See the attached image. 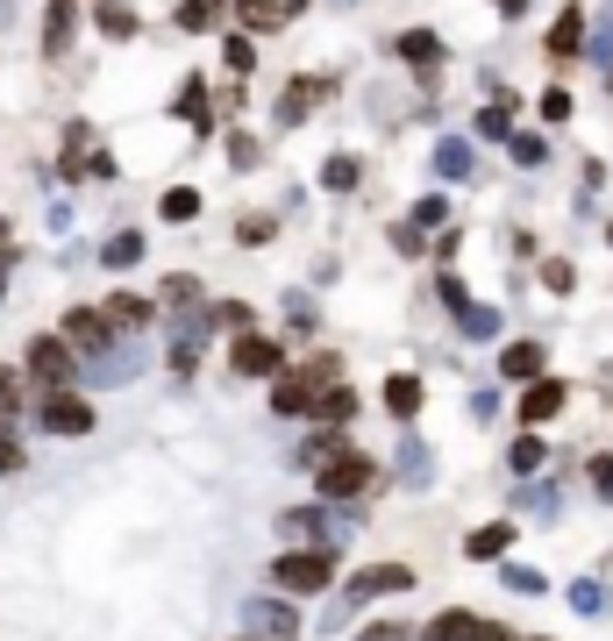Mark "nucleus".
<instances>
[{
    "label": "nucleus",
    "instance_id": "nucleus-1",
    "mask_svg": "<svg viewBox=\"0 0 613 641\" xmlns=\"http://www.w3.org/2000/svg\"><path fill=\"white\" fill-rule=\"evenodd\" d=\"M371 485H379V464H371L364 449H350V456H336V464L314 470V492L321 499H357V492H371Z\"/></svg>",
    "mask_w": 613,
    "mask_h": 641
},
{
    "label": "nucleus",
    "instance_id": "nucleus-2",
    "mask_svg": "<svg viewBox=\"0 0 613 641\" xmlns=\"http://www.w3.org/2000/svg\"><path fill=\"white\" fill-rule=\"evenodd\" d=\"M336 385V363H300V371H286L278 378V392H272V406L278 414H314V400H321V392Z\"/></svg>",
    "mask_w": 613,
    "mask_h": 641
},
{
    "label": "nucleus",
    "instance_id": "nucleus-3",
    "mask_svg": "<svg viewBox=\"0 0 613 641\" xmlns=\"http://www.w3.org/2000/svg\"><path fill=\"white\" fill-rule=\"evenodd\" d=\"M29 378H36L43 392L79 385V363H72V343H65V335H36V343H29Z\"/></svg>",
    "mask_w": 613,
    "mask_h": 641
},
{
    "label": "nucleus",
    "instance_id": "nucleus-4",
    "mask_svg": "<svg viewBox=\"0 0 613 641\" xmlns=\"http://www.w3.org/2000/svg\"><path fill=\"white\" fill-rule=\"evenodd\" d=\"M272 577L286 591H328V577H336V556L328 548H293V556L272 563Z\"/></svg>",
    "mask_w": 613,
    "mask_h": 641
},
{
    "label": "nucleus",
    "instance_id": "nucleus-5",
    "mask_svg": "<svg viewBox=\"0 0 613 641\" xmlns=\"http://www.w3.org/2000/svg\"><path fill=\"white\" fill-rule=\"evenodd\" d=\"M114 335H122V328L108 320V307H72V314H65V343L79 349V357H108Z\"/></svg>",
    "mask_w": 613,
    "mask_h": 641
},
{
    "label": "nucleus",
    "instance_id": "nucleus-6",
    "mask_svg": "<svg viewBox=\"0 0 613 641\" xmlns=\"http://www.w3.org/2000/svg\"><path fill=\"white\" fill-rule=\"evenodd\" d=\"M407 585H414L407 563H371V571H357V577H350V606L385 599V591H407Z\"/></svg>",
    "mask_w": 613,
    "mask_h": 641
},
{
    "label": "nucleus",
    "instance_id": "nucleus-7",
    "mask_svg": "<svg viewBox=\"0 0 613 641\" xmlns=\"http://www.w3.org/2000/svg\"><path fill=\"white\" fill-rule=\"evenodd\" d=\"M585 51H592V43H585V8L571 0V8L549 22V57H557V65H571V57H585Z\"/></svg>",
    "mask_w": 613,
    "mask_h": 641
},
{
    "label": "nucleus",
    "instance_id": "nucleus-8",
    "mask_svg": "<svg viewBox=\"0 0 613 641\" xmlns=\"http://www.w3.org/2000/svg\"><path fill=\"white\" fill-rule=\"evenodd\" d=\"M422 641H506V628H492V620H478V613H436Z\"/></svg>",
    "mask_w": 613,
    "mask_h": 641
},
{
    "label": "nucleus",
    "instance_id": "nucleus-9",
    "mask_svg": "<svg viewBox=\"0 0 613 641\" xmlns=\"http://www.w3.org/2000/svg\"><path fill=\"white\" fill-rule=\"evenodd\" d=\"M43 427H51V435H86V427H94V406H86L79 392H51V400H43Z\"/></svg>",
    "mask_w": 613,
    "mask_h": 641
},
{
    "label": "nucleus",
    "instance_id": "nucleus-10",
    "mask_svg": "<svg viewBox=\"0 0 613 641\" xmlns=\"http://www.w3.org/2000/svg\"><path fill=\"white\" fill-rule=\"evenodd\" d=\"M229 363H236L243 378H272V371H278V343H272V335H236Z\"/></svg>",
    "mask_w": 613,
    "mask_h": 641
},
{
    "label": "nucleus",
    "instance_id": "nucleus-11",
    "mask_svg": "<svg viewBox=\"0 0 613 641\" xmlns=\"http://www.w3.org/2000/svg\"><path fill=\"white\" fill-rule=\"evenodd\" d=\"M72 22H79V0H51V8H43V57L72 51Z\"/></svg>",
    "mask_w": 613,
    "mask_h": 641
},
{
    "label": "nucleus",
    "instance_id": "nucleus-12",
    "mask_svg": "<svg viewBox=\"0 0 613 641\" xmlns=\"http://www.w3.org/2000/svg\"><path fill=\"white\" fill-rule=\"evenodd\" d=\"M321 94H328V79H293L286 94H278V121H286V129H293V121H307L314 107H321Z\"/></svg>",
    "mask_w": 613,
    "mask_h": 641
},
{
    "label": "nucleus",
    "instance_id": "nucleus-13",
    "mask_svg": "<svg viewBox=\"0 0 613 641\" xmlns=\"http://www.w3.org/2000/svg\"><path fill=\"white\" fill-rule=\"evenodd\" d=\"M94 29H100L108 43H129L143 22H136V8H129V0H94Z\"/></svg>",
    "mask_w": 613,
    "mask_h": 641
},
{
    "label": "nucleus",
    "instance_id": "nucleus-14",
    "mask_svg": "<svg viewBox=\"0 0 613 641\" xmlns=\"http://www.w3.org/2000/svg\"><path fill=\"white\" fill-rule=\"evenodd\" d=\"M393 51L407 57V65H442V36H436V29H399Z\"/></svg>",
    "mask_w": 613,
    "mask_h": 641
},
{
    "label": "nucleus",
    "instance_id": "nucleus-15",
    "mask_svg": "<svg viewBox=\"0 0 613 641\" xmlns=\"http://www.w3.org/2000/svg\"><path fill=\"white\" fill-rule=\"evenodd\" d=\"M172 115H178V121H193V135H200V129H215V107H207V86H200V79H186V86H178V100H172Z\"/></svg>",
    "mask_w": 613,
    "mask_h": 641
},
{
    "label": "nucleus",
    "instance_id": "nucleus-16",
    "mask_svg": "<svg viewBox=\"0 0 613 641\" xmlns=\"http://www.w3.org/2000/svg\"><path fill=\"white\" fill-rule=\"evenodd\" d=\"M250 628H258L264 641H286L293 628H300V620H293V606H278V599H258V606H250Z\"/></svg>",
    "mask_w": 613,
    "mask_h": 641
},
{
    "label": "nucleus",
    "instance_id": "nucleus-17",
    "mask_svg": "<svg viewBox=\"0 0 613 641\" xmlns=\"http://www.w3.org/2000/svg\"><path fill=\"white\" fill-rule=\"evenodd\" d=\"M108 320H114V328H151L157 307H151V300H136V293H114L108 300Z\"/></svg>",
    "mask_w": 613,
    "mask_h": 641
},
{
    "label": "nucleus",
    "instance_id": "nucleus-18",
    "mask_svg": "<svg viewBox=\"0 0 613 641\" xmlns=\"http://www.w3.org/2000/svg\"><path fill=\"white\" fill-rule=\"evenodd\" d=\"M236 14H243V29H278V22H293L286 0H236Z\"/></svg>",
    "mask_w": 613,
    "mask_h": 641
},
{
    "label": "nucleus",
    "instance_id": "nucleus-19",
    "mask_svg": "<svg viewBox=\"0 0 613 641\" xmlns=\"http://www.w3.org/2000/svg\"><path fill=\"white\" fill-rule=\"evenodd\" d=\"M557 406H563V385H528V392H521V421H549V414H557Z\"/></svg>",
    "mask_w": 613,
    "mask_h": 641
},
{
    "label": "nucleus",
    "instance_id": "nucleus-20",
    "mask_svg": "<svg viewBox=\"0 0 613 641\" xmlns=\"http://www.w3.org/2000/svg\"><path fill=\"white\" fill-rule=\"evenodd\" d=\"M336 456H350V435H336V427H314V435H307V464L321 470V464H336Z\"/></svg>",
    "mask_w": 613,
    "mask_h": 641
},
{
    "label": "nucleus",
    "instance_id": "nucleus-21",
    "mask_svg": "<svg viewBox=\"0 0 613 641\" xmlns=\"http://www.w3.org/2000/svg\"><path fill=\"white\" fill-rule=\"evenodd\" d=\"M500 548H514V521H492V528H478L471 542H463V556H500Z\"/></svg>",
    "mask_w": 613,
    "mask_h": 641
},
{
    "label": "nucleus",
    "instance_id": "nucleus-22",
    "mask_svg": "<svg viewBox=\"0 0 613 641\" xmlns=\"http://www.w3.org/2000/svg\"><path fill=\"white\" fill-rule=\"evenodd\" d=\"M436 172L442 178H463V172H471V143H463V135H442V143H436Z\"/></svg>",
    "mask_w": 613,
    "mask_h": 641
},
{
    "label": "nucleus",
    "instance_id": "nucleus-23",
    "mask_svg": "<svg viewBox=\"0 0 613 641\" xmlns=\"http://www.w3.org/2000/svg\"><path fill=\"white\" fill-rule=\"evenodd\" d=\"M172 22L186 29V36H193V29H215V22H221V0H178Z\"/></svg>",
    "mask_w": 613,
    "mask_h": 641
},
{
    "label": "nucleus",
    "instance_id": "nucleus-24",
    "mask_svg": "<svg viewBox=\"0 0 613 641\" xmlns=\"http://www.w3.org/2000/svg\"><path fill=\"white\" fill-rule=\"evenodd\" d=\"M500 371H506V378H535V371H543V343H514V349L500 357Z\"/></svg>",
    "mask_w": 613,
    "mask_h": 641
},
{
    "label": "nucleus",
    "instance_id": "nucleus-25",
    "mask_svg": "<svg viewBox=\"0 0 613 641\" xmlns=\"http://www.w3.org/2000/svg\"><path fill=\"white\" fill-rule=\"evenodd\" d=\"M506 150H514V164H528V172L549 164V135H506Z\"/></svg>",
    "mask_w": 613,
    "mask_h": 641
},
{
    "label": "nucleus",
    "instance_id": "nucleus-26",
    "mask_svg": "<svg viewBox=\"0 0 613 641\" xmlns=\"http://www.w3.org/2000/svg\"><path fill=\"white\" fill-rule=\"evenodd\" d=\"M478 135H514V94H500L485 115H478Z\"/></svg>",
    "mask_w": 613,
    "mask_h": 641
},
{
    "label": "nucleus",
    "instance_id": "nucleus-27",
    "mask_svg": "<svg viewBox=\"0 0 613 641\" xmlns=\"http://www.w3.org/2000/svg\"><path fill=\"white\" fill-rule=\"evenodd\" d=\"M314 414H321V421H350L357 414V392L350 385H328L321 400H314Z\"/></svg>",
    "mask_w": 613,
    "mask_h": 641
},
{
    "label": "nucleus",
    "instance_id": "nucleus-28",
    "mask_svg": "<svg viewBox=\"0 0 613 641\" xmlns=\"http://www.w3.org/2000/svg\"><path fill=\"white\" fill-rule=\"evenodd\" d=\"M357 178H364V164H357V157H328V172H321V186H328V193H350V186H357Z\"/></svg>",
    "mask_w": 613,
    "mask_h": 641
},
{
    "label": "nucleus",
    "instance_id": "nucleus-29",
    "mask_svg": "<svg viewBox=\"0 0 613 641\" xmlns=\"http://www.w3.org/2000/svg\"><path fill=\"white\" fill-rule=\"evenodd\" d=\"M592 57H600V65H613V0L592 14Z\"/></svg>",
    "mask_w": 613,
    "mask_h": 641
},
{
    "label": "nucleus",
    "instance_id": "nucleus-30",
    "mask_svg": "<svg viewBox=\"0 0 613 641\" xmlns=\"http://www.w3.org/2000/svg\"><path fill=\"white\" fill-rule=\"evenodd\" d=\"M385 406H393V414L407 421L414 406H422V385H414V378H393V385H385Z\"/></svg>",
    "mask_w": 613,
    "mask_h": 641
},
{
    "label": "nucleus",
    "instance_id": "nucleus-31",
    "mask_svg": "<svg viewBox=\"0 0 613 641\" xmlns=\"http://www.w3.org/2000/svg\"><path fill=\"white\" fill-rule=\"evenodd\" d=\"M193 214H200V193H193V186H172V193H164V221H193Z\"/></svg>",
    "mask_w": 613,
    "mask_h": 641
},
{
    "label": "nucleus",
    "instance_id": "nucleus-32",
    "mask_svg": "<svg viewBox=\"0 0 613 641\" xmlns=\"http://www.w3.org/2000/svg\"><path fill=\"white\" fill-rule=\"evenodd\" d=\"M571 606H578V613L592 620V613H606V591L592 585V577H578V585H571Z\"/></svg>",
    "mask_w": 613,
    "mask_h": 641
},
{
    "label": "nucleus",
    "instance_id": "nucleus-33",
    "mask_svg": "<svg viewBox=\"0 0 613 641\" xmlns=\"http://www.w3.org/2000/svg\"><path fill=\"white\" fill-rule=\"evenodd\" d=\"M543 285H549V293H571V285H578V271L563 264V257H549V264H543Z\"/></svg>",
    "mask_w": 613,
    "mask_h": 641
},
{
    "label": "nucleus",
    "instance_id": "nucleus-34",
    "mask_svg": "<svg viewBox=\"0 0 613 641\" xmlns=\"http://www.w3.org/2000/svg\"><path fill=\"white\" fill-rule=\"evenodd\" d=\"M571 94H563V86H549V94H543V121H571Z\"/></svg>",
    "mask_w": 613,
    "mask_h": 641
},
{
    "label": "nucleus",
    "instance_id": "nucleus-35",
    "mask_svg": "<svg viewBox=\"0 0 613 641\" xmlns=\"http://www.w3.org/2000/svg\"><path fill=\"white\" fill-rule=\"evenodd\" d=\"M229 72H258V43H250V36L229 43Z\"/></svg>",
    "mask_w": 613,
    "mask_h": 641
},
{
    "label": "nucleus",
    "instance_id": "nucleus-36",
    "mask_svg": "<svg viewBox=\"0 0 613 641\" xmlns=\"http://www.w3.org/2000/svg\"><path fill=\"white\" fill-rule=\"evenodd\" d=\"M136 257H143V236H114L108 242V264H136Z\"/></svg>",
    "mask_w": 613,
    "mask_h": 641
},
{
    "label": "nucleus",
    "instance_id": "nucleus-37",
    "mask_svg": "<svg viewBox=\"0 0 613 641\" xmlns=\"http://www.w3.org/2000/svg\"><path fill=\"white\" fill-rule=\"evenodd\" d=\"M414 214H422V228H442V221H450V200H442V193H428Z\"/></svg>",
    "mask_w": 613,
    "mask_h": 641
},
{
    "label": "nucleus",
    "instance_id": "nucleus-38",
    "mask_svg": "<svg viewBox=\"0 0 613 641\" xmlns=\"http://www.w3.org/2000/svg\"><path fill=\"white\" fill-rule=\"evenodd\" d=\"M492 328H500V314H492V307H471V314H463V335H492Z\"/></svg>",
    "mask_w": 613,
    "mask_h": 641
},
{
    "label": "nucleus",
    "instance_id": "nucleus-39",
    "mask_svg": "<svg viewBox=\"0 0 613 641\" xmlns=\"http://www.w3.org/2000/svg\"><path fill=\"white\" fill-rule=\"evenodd\" d=\"M8 470H22V442H14L8 427H0V478H8Z\"/></svg>",
    "mask_w": 613,
    "mask_h": 641
},
{
    "label": "nucleus",
    "instance_id": "nucleus-40",
    "mask_svg": "<svg viewBox=\"0 0 613 641\" xmlns=\"http://www.w3.org/2000/svg\"><path fill=\"white\" fill-rule=\"evenodd\" d=\"M229 157H236V164H258V135L236 129V135H229Z\"/></svg>",
    "mask_w": 613,
    "mask_h": 641
},
{
    "label": "nucleus",
    "instance_id": "nucleus-41",
    "mask_svg": "<svg viewBox=\"0 0 613 641\" xmlns=\"http://www.w3.org/2000/svg\"><path fill=\"white\" fill-rule=\"evenodd\" d=\"M215 320H221V328H250V307H243V300H229V307H215Z\"/></svg>",
    "mask_w": 613,
    "mask_h": 641
},
{
    "label": "nucleus",
    "instance_id": "nucleus-42",
    "mask_svg": "<svg viewBox=\"0 0 613 641\" xmlns=\"http://www.w3.org/2000/svg\"><path fill=\"white\" fill-rule=\"evenodd\" d=\"M14 400H22V371H0V414H8Z\"/></svg>",
    "mask_w": 613,
    "mask_h": 641
},
{
    "label": "nucleus",
    "instance_id": "nucleus-43",
    "mask_svg": "<svg viewBox=\"0 0 613 641\" xmlns=\"http://www.w3.org/2000/svg\"><path fill=\"white\" fill-rule=\"evenodd\" d=\"M442 300H450L457 314H471V293H463V279H442Z\"/></svg>",
    "mask_w": 613,
    "mask_h": 641
},
{
    "label": "nucleus",
    "instance_id": "nucleus-44",
    "mask_svg": "<svg viewBox=\"0 0 613 641\" xmlns=\"http://www.w3.org/2000/svg\"><path fill=\"white\" fill-rule=\"evenodd\" d=\"M592 485H600V492L613 499V456H592Z\"/></svg>",
    "mask_w": 613,
    "mask_h": 641
},
{
    "label": "nucleus",
    "instance_id": "nucleus-45",
    "mask_svg": "<svg viewBox=\"0 0 613 641\" xmlns=\"http://www.w3.org/2000/svg\"><path fill=\"white\" fill-rule=\"evenodd\" d=\"M357 641H414V634H407V628H393V620H385V628H364Z\"/></svg>",
    "mask_w": 613,
    "mask_h": 641
},
{
    "label": "nucleus",
    "instance_id": "nucleus-46",
    "mask_svg": "<svg viewBox=\"0 0 613 641\" xmlns=\"http://www.w3.org/2000/svg\"><path fill=\"white\" fill-rule=\"evenodd\" d=\"M492 8H500L506 22H514V14H528V0H492Z\"/></svg>",
    "mask_w": 613,
    "mask_h": 641
},
{
    "label": "nucleus",
    "instance_id": "nucleus-47",
    "mask_svg": "<svg viewBox=\"0 0 613 641\" xmlns=\"http://www.w3.org/2000/svg\"><path fill=\"white\" fill-rule=\"evenodd\" d=\"M286 8H293V14H300V8H314V0H286Z\"/></svg>",
    "mask_w": 613,
    "mask_h": 641
},
{
    "label": "nucleus",
    "instance_id": "nucleus-48",
    "mask_svg": "<svg viewBox=\"0 0 613 641\" xmlns=\"http://www.w3.org/2000/svg\"><path fill=\"white\" fill-rule=\"evenodd\" d=\"M606 94H613V65H606Z\"/></svg>",
    "mask_w": 613,
    "mask_h": 641
},
{
    "label": "nucleus",
    "instance_id": "nucleus-49",
    "mask_svg": "<svg viewBox=\"0 0 613 641\" xmlns=\"http://www.w3.org/2000/svg\"><path fill=\"white\" fill-rule=\"evenodd\" d=\"M0 236H8V228H0Z\"/></svg>",
    "mask_w": 613,
    "mask_h": 641
},
{
    "label": "nucleus",
    "instance_id": "nucleus-50",
    "mask_svg": "<svg viewBox=\"0 0 613 641\" xmlns=\"http://www.w3.org/2000/svg\"><path fill=\"white\" fill-rule=\"evenodd\" d=\"M606 236H613V228H606Z\"/></svg>",
    "mask_w": 613,
    "mask_h": 641
}]
</instances>
